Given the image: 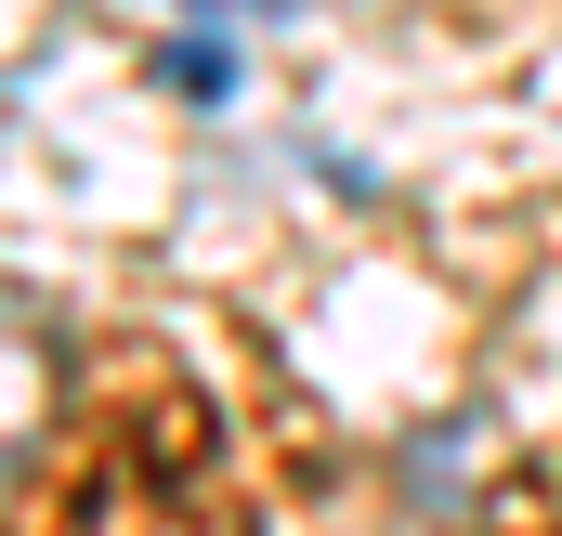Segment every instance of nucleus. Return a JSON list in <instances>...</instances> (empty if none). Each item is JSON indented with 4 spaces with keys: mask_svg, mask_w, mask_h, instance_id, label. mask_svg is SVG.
<instances>
[{
    "mask_svg": "<svg viewBox=\"0 0 562 536\" xmlns=\"http://www.w3.org/2000/svg\"><path fill=\"white\" fill-rule=\"evenodd\" d=\"M40 418H53V340L0 314V484H13V458L40 445Z\"/></svg>",
    "mask_w": 562,
    "mask_h": 536,
    "instance_id": "obj_1",
    "label": "nucleus"
},
{
    "mask_svg": "<svg viewBox=\"0 0 562 536\" xmlns=\"http://www.w3.org/2000/svg\"><path fill=\"white\" fill-rule=\"evenodd\" d=\"M170 79H183V92H223V79H236V53H223V26H196V40L170 53Z\"/></svg>",
    "mask_w": 562,
    "mask_h": 536,
    "instance_id": "obj_2",
    "label": "nucleus"
}]
</instances>
